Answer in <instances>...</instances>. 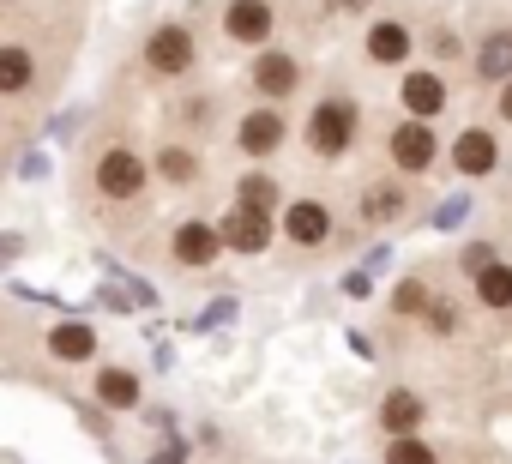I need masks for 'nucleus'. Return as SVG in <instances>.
Here are the masks:
<instances>
[{
    "mask_svg": "<svg viewBox=\"0 0 512 464\" xmlns=\"http://www.w3.org/2000/svg\"><path fill=\"white\" fill-rule=\"evenodd\" d=\"M344 290H350V296H368V290H374V278H368V272H350V278H344Z\"/></svg>",
    "mask_w": 512,
    "mask_h": 464,
    "instance_id": "obj_27",
    "label": "nucleus"
},
{
    "mask_svg": "<svg viewBox=\"0 0 512 464\" xmlns=\"http://www.w3.org/2000/svg\"><path fill=\"white\" fill-rule=\"evenodd\" d=\"M284 139H290V121H284L278 103H253V109L235 121V145H241L247 157H272V151H284Z\"/></svg>",
    "mask_w": 512,
    "mask_h": 464,
    "instance_id": "obj_6",
    "label": "nucleus"
},
{
    "mask_svg": "<svg viewBox=\"0 0 512 464\" xmlns=\"http://www.w3.org/2000/svg\"><path fill=\"white\" fill-rule=\"evenodd\" d=\"M91 175H97V193H103V199H115V205H133V199L151 187V163H145L133 145H109V151L97 157V169H91Z\"/></svg>",
    "mask_w": 512,
    "mask_h": 464,
    "instance_id": "obj_2",
    "label": "nucleus"
},
{
    "mask_svg": "<svg viewBox=\"0 0 512 464\" xmlns=\"http://www.w3.org/2000/svg\"><path fill=\"white\" fill-rule=\"evenodd\" d=\"M476 302L494 314H512V260H494L476 272Z\"/></svg>",
    "mask_w": 512,
    "mask_h": 464,
    "instance_id": "obj_20",
    "label": "nucleus"
},
{
    "mask_svg": "<svg viewBox=\"0 0 512 464\" xmlns=\"http://www.w3.org/2000/svg\"><path fill=\"white\" fill-rule=\"evenodd\" d=\"M272 217L266 211H247V205H229L223 211V223H217V236H223V248L229 254H266L272 248Z\"/></svg>",
    "mask_w": 512,
    "mask_h": 464,
    "instance_id": "obj_8",
    "label": "nucleus"
},
{
    "mask_svg": "<svg viewBox=\"0 0 512 464\" xmlns=\"http://www.w3.org/2000/svg\"><path fill=\"white\" fill-rule=\"evenodd\" d=\"M386 464H440V458H434V446L422 434H404V440L386 446Z\"/></svg>",
    "mask_w": 512,
    "mask_h": 464,
    "instance_id": "obj_24",
    "label": "nucleus"
},
{
    "mask_svg": "<svg viewBox=\"0 0 512 464\" xmlns=\"http://www.w3.org/2000/svg\"><path fill=\"white\" fill-rule=\"evenodd\" d=\"M422 416H428V404L410 392V386H392L386 398H380V428L392 434V440H404V434H416L422 428Z\"/></svg>",
    "mask_w": 512,
    "mask_h": 464,
    "instance_id": "obj_14",
    "label": "nucleus"
},
{
    "mask_svg": "<svg viewBox=\"0 0 512 464\" xmlns=\"http://www.w3.org/2000/svg\"><path fill=\"white\" fill-rule=\"evenodd\" d=\"M151 175H163L169 187H193V181H199V157H193L187 145H163V151L151 157Z\"/></svg>",
    "mask_w": 512,
    "mask_h": 464,
    "instance_id": "obj_21",
    "label": "nucleus"
},
{
    "mask_svg": "<svg viewBox=\"0 0 512 464\" xmlns=\"http://www.w3.org/2000/svg\"><path fill=\"white\" fill-rule=\"evenodd\" d=\"M356 211H362L368 223H392V217H404V187H392V181H374V187H362Z\"/></svg>",
    "mask_w": 512,
    "mask_h": 464,
    "instance_id": "obj_22",
    "label": "nucleus"
},
{
    "mask_svg": "<svg viewBox=\"0 0 512 464\" xmlns=\"http://www.w3.org/2000/svg\"><path fill=\"white\" fill-rule=\"evenodd\" d=\"M217 254H223V236H217L211 217H181L175 223V236H169V260L175 266L205 272V266H217Z\"/></svg>",
    "mask_w": 512,
    "mask_h": 464,
    "instance_id": "obj_5",
    "label": "nucleus"
},
{
    "mask_svg": "<svg viewBox=\"0 0 512 464\" xmlns=\"http://www.w3.org/2000/svg\"><path fill=\"white\" fill-rule=\"evenodd\" d=\"M37 85V55L25 43H7L0 49V97H25Z\"/></svg>",
    "mask_w": 512,
    "mask_h": 464,
    "instance_id": "obj_16",
    "label": "nucleus"
},
{
    "mask_svg": "<svg viewBox=\"0 0 512 464\" xmlns=\"http://www.w3.org/2000/svg\"><path fill=\"white\" fill-rule=\"evenodd\" d=\"M193 61H199V43H193V25H157L151 37H145V67L157 73V79H181V73H193Z\"/></svg>",
    "mask_w": 512,
    "mask_h": 464,
    "instance_id": "obj_4",
    "label": "nucleus"
},
{
    "mask_svg": "<svg viewBox=\"0 0 512 464\" xmlns=\"http://www.w3.org/2000/svg\"><path fill=\"white\" fill-rule=\"evenodd\" d=\"M247 79H253V91H260V103H284L302 85V67L284 49H260V55H253V67H247Z\"/></svg>",
    "mask_w": 512,
    "mask_h": 464,
    "instance_id": "obj_9",
    "label": "nucleus"
},
{
    "mask_svg": "<svg viewBox=\"0 0 512 464\" xmlns=\"http://www.w3.org/2000/svg\"><path fill=\"white\" fill-rule=\"evenodd\" d=\"M49 356H55V362H91V356H97V332H91L85 320H61V326L49 332Z\"/></svg>",
    "mask_w": 512,
    "mask_h": 464,
    "instance_id": "obj_17",
    "label": "nucleus"
},
{
    "mask_svg": "<svg viewBox=\"0 0 512 464\" xmlns=\"http://www.w3.org/2000/svg\"><path fill=\"white\" fill-rule=\"evenodd\" d=\"M452 169L470 175V181L494 175V169H500V139H494L488 127H464V133L452 139Z\"/></svg>",
    "mask_w": 512,
    "mask_h": 464,
    "instance_id": "obj_12",
    "label": "nucleus"
},
{
    "mask_svg": "<svg viewBox=\"0 0 512 464\" xmlns=\"http://www.w3.org/2000/svg\"><path fill=\"white\" fill-rule=\"evenodd\" d=\"M362 55H368L374 67H404V61L416 55V37H410L404 19H374V25L362 31Z\"/></svg>",
    "mask_w": 512,
    "mask_h": 464,
    "instance_id": "obj_11",
    "label": "nucleus"
},
{
    "mask_svg": "<svg viewBox=\"0 0 512 464\" xmlns=\"http://www.w3.org/2000/svg\"><path fill=\"white\" fill-rule=\"evenodd\" d=\"M392 308H398L404 320H416V314H428V308H434V296H428V284H422V278H404V284H398V296H392Z\"/></svg>",
    "mask_w": 512,
    "mask_h": 464,
    "instance_id": "obj_23",
    "label": "nucleus"
},
{
    "mask_svg": "<svg viewBox=\"0 0 512 464\" xmlns=\"http://www.w3.org/2000/svg\"><path fill=\"white\" fill-rule=\"evenodd\" d=\"M151 464H187V440H163Z\"/></svg>",
    "mask_w": 512,
    "mask_h": 464,
    "instance_id": "obj_26",
    "label": "nucleus"
},
{
    "mask_svg": "<svg viewBox=\"0 0 512 464\" xmlns=\"http://www.w3.org/2000/svg\"><path fill=\"white\" fill-rule=\"evenodd\" d=\"M19 254H25V242H19V236H0V266L19 260Z\"/></svg>",
    "mask_w": 512,
    "mask_h": 464,
    "instance_id": "obj_28",
    "label": "nucleus"
},
{
    "mask_svg": "<svg viewBox=\"0 0 512 464\" xmlns=\"http://www.w3.org/2000/svg\"><path fill=\"white\" fill-rule=\"evenodd\" d=\"M278 229H284L296 248H326L332 242V205L326 199H296V205H284Z\"/></svg>",
    "mask_w": 512,
    "mask_h": 464,
    "instance_id": "obj_10",
    "label": "nucleus"
},
{
    "mask_svg": "<svg viewBox=\"0 0 512 464\" xmlns=\"http://www.w3.org/2000/svg\"><path fill=\"white\" fill-rule=\"evenodd\" d=\"M356 121H362V115H356L350 97L314 103V109H308V127H302V133H308V151H314V157H344V151L356 145Z\"/></svg>",
    "mask_w": 512,
    "mask_h": 464,
    "instance_id": "obj_1",
    "label": "nucleus"
},
{
    "mask_svg": "<svg viewBox=\"0 0 512 464\" xmlns=\"http://www.w3.org/2000/svg\"><path fill=\"white\" fill-rule=\"evenodd\" d=\"M398 103H404V115H410V121H434V115L446 109V79H440V73H428V67H416V73H404V79H398Z\"/></svg>",
    "mask_w": 512,
    "mask_h": 464,
    "instance_id": "obj_13",
    "label": "nucleus"
},
{
    "mask_svg": "<svg viewBox=\"0 0 512 464\" xmlns=\"http://www.w3.org/2000/svg\"><path fill=\"white\" fill-rule=\"evenodd\" d=\"M97 404H103V410H139V374L103 362V368H97Z\"/></svg>",
    "mask_w": 512,
    "mask_h": 464,
    "instance_id": "obj_15",
    "label": "nucleus"
},
{
    "mask_svg": "<svg viewBox=\"0 0 512 464\" xmlns=\"http://www.w3.org/2000/svg\"><path fill=\"white\" fill-rule=\"evenodd\" d=\"M278 31V13H272V0H229L223 7V37L229 43H247V49H266Z\"/></svg>",
    "mask_w": 512,
    "mask_h": 464,
    "instance_id": "obj_7",
    "label": "nucleus"
},
{
    "mask_svg": "<svg viewBox=\"0 0 512 464\" xmlns=\"http://www.w3.org/2000/svg\"><path fill=\"white\" fill-rule=\"evenodd\" d=\"M386 157H392V169L398 175H428L434 163H440V133H434V121H398L392 127V139H386Z\"/></svg>",
    "mask_w": 512,
    "mask_h": 464,
    "instance_id": "obj_3",
    "label": "nucleus"
},
{
    "mask_svg": "<svg viewBox=\"0 0 512 464\" xmlns=\"http://www.w3.org/2000/svg\"><path fill=\"white\" fill-rule=\"evenodd\" d=\"M500 121H512V85H500Z\"/></svg>",
    "mask_w": 512,
    "mask_h": 464,
    "instance_id": "obj_29",
    "label": "nucleus"
},
{
    "mask_svg": "<svg viewBox=\"0 0 512 464\" xmlns=\"http://www.w3.org/2000/svg\"><path fill=\"white\" fill-rule=\"evenodd\" d=\"M476 79L488 85H512V31H488L476 49Z\"/></svg>",
    "mask_w": 512,
    "mask_h": 464,
    "instance_id": "obj_18",
    "label": "nucleus"
},
{
    "mask_svg": "<svg viewBox=\"0 0 512 464\" xmlns=\"http://www.w3.org/2000/svg\"><path fill=\"white\" fill-rule=\"evenodd\" d=\"M422 320H428V332H440V338H452V332H458V308H452V302H434Z\"/></svg>",
    "mask_w": 512,
    "mask_h": 464,
    "instance_id": "obj_25",
    "label": "nucleus"
},
{
    "mask_svg": "<svg viewBox=\"0 0 512 464\" xmlns=\"http://www.w3.org/2000/svg\"><path fill=\"white\" fill-rule=\"evenodd\" d=\"M235 205H247V211H266V217H278L284 193H278V181H272L266 169H247V175L235 181Z\"/></svg>",
    "mask_w": 512,
    "mask_h": 464,
    "instance_id": "obj_19",
    "label": "nucleus"
}]
</instances>
